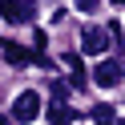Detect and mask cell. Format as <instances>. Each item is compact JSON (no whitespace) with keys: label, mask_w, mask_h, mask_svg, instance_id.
Masks as SVG:
<instances>
[{"label":"cell","mask_w":125,"mask_h":125,"mask_svg":"<svg viewBox=\"0 0 125 125\" xmlns=\"http://www.w3.org/2000/svg\"><path fill=\"white\" fill-rule=\"evenodd\" d=\"M36 117H41V93L24 89L16 101H12V121H16V125H32Z\"/></svg>","instance_id":"6da1fadb"},{"label":"cell","mask_w":125,"mask_h":125,"mask_svg":"<svg viewBox=\"0 0 125 125\" xmlns=\"http://www.w3.org/2000/svg\"><path fill=\"white\" fill-rule=\"evenodd\" d=\"M121 73H125L121 61H101V65L93 69V81H97L101 89H113V85H121Z\"/></svg>","instance_id":"7a4b0ae2"},{"label":"cell","mask_w":125,"mask_h":125,"mask_svg":"<svg viewBox=\"0 0 125 125\" xmlns=\"http://www.w3.org/2000/svg\"><path fill=\"white\" fill-rule=\"evenodd\" d=\"M81 49L89 52V57H97V52H105V49H109V32H105V28H97V24L81 28Z\"/></svg>","instance_id":"3957f363"},{"label":"cell","mask_w":125,"mask_h":125,"mask_svg":"<svg viewBox=\"0 0 125 125\" xmlns=\"http://www.w3.org/2000/svg\"><path fill=\"white\" fill-rule=\"evenodd\" d=\"M0 16L8 20V24H28L32 20V4L28 0H4L0 4Z\"/></svg>","instance_id":"277c9868"},{"label":"cell","mask_w":125,"mask_h":125,"mask_svg":"<svg viewBox=\"0 0 125 125\" xmlns=\"http://www.w3.org/2000/svg\"><path fill=\"white\" fill-rule=\"evenodd\" d=\"M77 121V113L65 105V101H52L49 105V125H73Z\"/></svg>","instance_id":"5b68a950"},{"label":"cell","mask_w":125,"mask_h":125,"mask_svg":"<svg viewBox=\"0 0 125 125\" xmlns=\"http://www.w3.org/2000/svg\"><path fill=\"white\" fill-rule=\"evenodd\" d=\"M4 44V57H8V65H28V49H20L16 41H0Z\"/></svg>","instance_id":"8992f818"},{"label":"cell","mask_w":125,"mask_h":125,"mask_svg":"<svg viewBox=\"0 0 125 125\" xmlns=\"http://www.w3.org/2000/svg\"><path fill=\"white\" fill-rule=\"evenodd\" d=\"M93 125H117V109L113 105H93Z\"/></svg>","instance_id":"52a82bcc"},{"label":"cell","mask_w":125,"mask_h":125,"mask_svg":"<svg viewBox=\"0 0 125 125\" xmlns=\"http://www.w3.org/2000/svg\"><path fill=\"white\" fill-rule=\"evenodd\" d=\"M73 4H77V12H97L101 8V0H73Z\"/></svg>","instance_id":"ba28073f"},{"label":"cell","mask_w":125,"mask_h":125,"mask_svg":"<svg viewBox=\"0 0 125 125\" xmlns=\"http://www.w3.org/2000/svg\"><path fill=\"white\" fill-rule=\"evenodd\" d=\"M0 125H12V121H8V117H0Z\"/></svg>","instance_id":"9c48e42d"},{"label":"cell","mask_w":125,"mask_h":125,"mask_svg":"<svg viewBox=\"0 0 125 125\" xmlns=\"http://www.w3.org/2000/svg\"><path fill=\"white\" fill-rule=\"evenodd\" d=\"M113 4H125V0H113Z\"/></svg>","instance_id":"30bf717a"}]
</instances>
